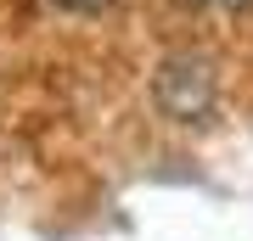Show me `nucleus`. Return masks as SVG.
I'll return each instance as SVG.
<instances>
[{
  "mask_svg": "<svg viewBox=\"0 0 253 241\" xmlns=\"http://www.w3.org/2000/svg\"><path fill=\"white\" fill-rule=\"evenodd\" d=\"M208 6H248V0H208Z\"/></svg>",
  "mask_w": 253,
  "mask_h": 241,
  "instance_id": "obj_2",
  "label": "nucleus"
},
{
  "mask_svg": "<svg viewBox=\"0 0 253 241\" xmlns=\"http://www.w3.org/2000/svg\"><path fill=\"white\" fill-rule=\"evenodd\" d=\"M62 6H79V11H90V6H107V0H62Z\"/></svg>",
  "mask_w": 253,
  "mask_h": 241,
  "instance_id": "obj_1",
  "label": "nucleus"
}]
</instances>
